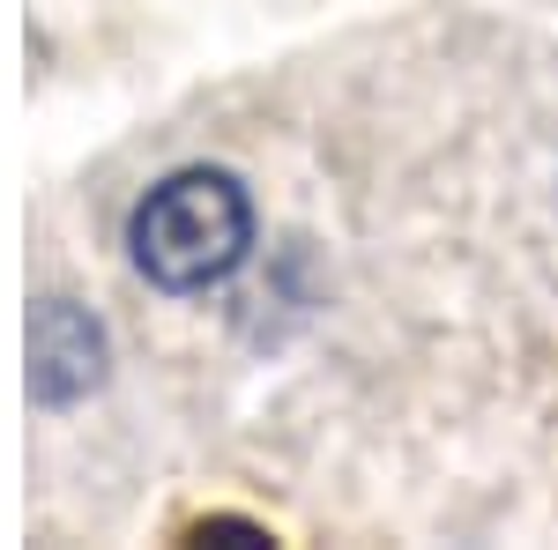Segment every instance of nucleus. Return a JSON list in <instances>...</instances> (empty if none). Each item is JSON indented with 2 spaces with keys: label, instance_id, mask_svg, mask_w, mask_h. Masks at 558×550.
Wrapping results in <instances>:
<instances>
[{
  "label": "nucleus",
  "instance_id": "nucleus-2",
  "mask_svg": "<svg viewBox=\"0 0 558 550\" xmlns=\"http://www.w3.org/2000/svg\"><path fill=\"white\" fill-rule=\"evenodd\" d=\"M97 380H105V328L89 320L83 305L45 297L38 313H31V394H38L45 410H68Z\"/></svg>",
  "mask_w": 558,
  "mask_h": 550
},
{
  "label": "nucleus",
  "instance_id": "nucleus-1",
  "mask_svg": "<svg viewBox=\"0 0 558 550\" xmlns=\"http://www.w3.org/2000/svg\"><path fill=\"white\" fill-rule=\"evenodd\" d=\"M128 246H134V268L157 291H209L254 246V201L231 171H209V164L172 171L134 201Z\"/></svg>",
  "mask_w": 558,
  "mask_h": 550
}]
</instances>
